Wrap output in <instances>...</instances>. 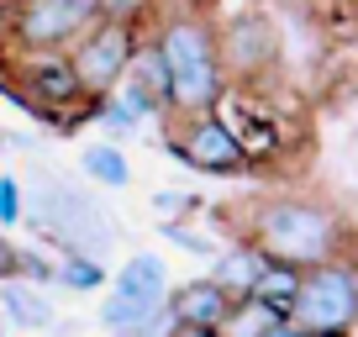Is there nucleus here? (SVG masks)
Wrapping results in <instances>:
<instances>
[{"mask_svg":"<svg viewBox=\"0 0 358 337\" xmlns=\"http://www.w3.org/2000/svg\"><path fill=\"white\" fill-rule=\"evenodd\" d=\"M0 311H6L11 327H22V332L53 327V301L43 295V285H27V280H0Z\"/></svg>","mask_w":358,"mask_h":337,"instance_id":"4468645a","label":"nucleus"},{"mask_svg":"<svg viewBox=\"0 0 358 337\" xmlns=\"http://www.w3.org/2000/svg\"><path fill=\"white\" fill-rule=\"evenodd\" d=\"M169 337H216L211 327H169Z\"/></svg>","mask_w":358,"mask_h":337,"instance_id":"393cba45","label":"nucleus"},{"mask_svg":"<svg viewBox=\"0 0 358 337\" xmlns=\"http://www.w3.org/2000/svg\"><path fill=\"white\" fill-rule=\"evenodd\" d=\"M148 43L158 48L169 74V122L174 116H201L222 101L227 74L222 53H216V16L201 0H174V6H153L143 22Z\"/></svg>","mask_w":358,"mask_h":337,"instance_id":"f257e3e1","label":"nucleus"},{"mask_svg":"<svg viewBox=\"0 0 358 337\" xmlns=\"http://www.w3.org/2000/svg\"><path fill=\"white\" fill-rule=\"evenodd\" d=\"M264 337H306V332L290 322V316H280V322H268V327H264Z\"/></svg>","mask_w":358,"mask_h":337,"instance_id":"b1692460","label":"nucleus"},{"mask_svg":"<svg viewBox=\"0 0 358 337\" xmlns=\"http://www.w3.org/2000/svg\"><path fill=\"white\" fill-rule=\"evenodd\" d=\"M295 290H301V269L295 264H280V259H268L264 264V274L253 280V301H264L274 316H290V301H295Z\"/></svg>","mask_w":358,"mask_h":337,"instance_id":"dca6fc26","label":"nucleus"},{"mask_svg":"<svg viewBox=\"0 0 358 337\" xmlns=\"http://www.w3.org/2000/svg\"><path fill=\"white\" fill-rule=\"evenodd\" d=\"M106 95H111L116 106H127V111H132L143 127H148V122H169V74H164L158 48L148 43V32H143V43L132 48L122 79H116Z\"/></svg>","mask_w":358,"mask_h":337,"instance_id":"9b49d317","label":"nucleus"},{"mask_svg":"<svg viewBox=\"0 0 358 337\" xmlns=\"http://www.w3.org/2000/svg\"><path fill=\"white\" fill-rule=\"evenodd\" d=\"M268 322H280V316L268 311L264 301H253V295H237V301L227 306V316L211 327V332H216V337H264Z\"/></svg>","mask_w":358,"mask_h":337,"instance_id":"f3484780","label":"nucleus"},{"mask_svg":"<svg viewBox=\"0 0 358 337\" xmlns=\"http://www.w3.org/2000/svg\"><path fill=\"white\" fill-rule=\"evenodd\" d=\"M290 322L301 327L306 337L353 332V322H358V269L348 264V253L301 269V290H295V301H290Z\"/></svg>","mask_w":358,"mask_h":337,"instance_id":"423d86ee","label":"nucleus"},{"mask_svg":"<svg viewBox=\"0 0 358 337\" xmlns=\"http://www.w3.org/2000/svg\"><path fill=\"white\" fill-rule=\"evenodd\" d=\"M216 53H222V74L237 90H264L274 69L285 64V32L268 11H237L232 22H216Z\"/></svg>","mask_w":358,"mask_h":337,"instance_id":"20e7f679","label":"nucleus"},{"mask_svg":"<svg viewBox=\"0 0 358 337\" xmlns=\"http://www.w3.org/2000/svg\"><path fill=\"white\" fill-rule=\"evenodd\" d=\"M164 295H169L164 259H158V253H132V259L116 269L111 290H106L101 327H106V332H127V327L148 322L153 311H164Z\"/></svg>","mask_w":358,"mask_h":337,"instance_id":"9d476101","label":"nucleus"},{"mask_svg":"<svg viewBox=\"0 0 358 337\" xmlns=\"http://www.w3.org/2000/svg\"><path fill=\"white\" fill-rule=\"evenodd\" d=\"M6 79L22 90L27 111H32L37 122L48 127V132H58V122L90 101V95L79 90L69 53H53V48H32V53H16V48H6Z\"/></svg>","mask_w":358,"mask_h":337,"instance_id":"39448f33","label":"nucleus"},{"mask_svg":"<svg viewBox=\"0 0 358 337\" xmlns=\"http://www.w3.org/2000/svg\"><path fill=\"white\" fill-rule=\"evenodd\" d=\"M143 43V22H122V16H95V22L85 27V32L74 37V43L64 48L69 64H74V79L79 90L95 101V95H106L122 79L127 58H132V48Z\"/></svg>","mask_w":358,"mask_h":337,"instance_id":"6e6552de","label":"nucleus"},{"mask_svg":"<svg viewBox=\"0 0 358 337\" xmlns=\"http://www.w3.org/2000/svg\"><path fill=\"white\" fill-rule=\"evenodd\" d=\"M0 280H16V243H11V232H0Z\"/></svg>","mask_w":358,"mask_h":337,"instance_id":"5701e85b","label":"nucleus"},{"mask_svg":"<svg viewBox=\"0 0 358 337\" xmlns=\"http://www.w3.org/2000/svg\"><path fill=\"white\" fill-rule=\"evenodd\" d=\"M164 127H169L164 148H169L185 168L206 174V180H243V174H253L248 153L237 148V137L222 127V116H216V111L174 116V122H164Z\"/></svg>","mask_w":358,"mask_h":337,"instance_id":"1a4fd4ad","label":"nucleus"},{"mask_svg":"<svg viewBox=\"0 0 358 337\" xmlns=\"http://www.w3.org/2000/svg\"><path fill=\"white\" fill-rule=\"evenodd\" d=\"M90 122H95V127L106 132L101 143H116V148H122V143H132V137L143 132V122H137V116L127 111V106H116L111 95H95V111H90Z\"/></svg>","mask_w":358,"mask_h":337,"instance_id":"6ab92c4d","label":"nucleus"},{"mask_svg":"<svg viewBox=\"0 0 358 337\" xmlns=\"http://www.w3.org/2000/svg\"><path fill=\"white\" fill-rule=\"evenodd\" d=\"M0 85H6V37H0Z\"/></svg>","mask_w":358,"mask_h":337,"instance_id":"a878e982","label":"nucleus"},{"mask_svg":"<svg viewBox=\"0 0 358 337\" xmlns=\"http://www.w3.org/2000/svg\"><path fill=\"white\" fill-rule=\"evenodd\" d=\"M158 0H101V16H122V22H148Z\"/></svg>","mask_w":358,"mask_h":337,"instance_id":"4be33fe9","label":"nucleus"},{"mask_svg":"<svg viewBox=\"0 0 358 337\" xmlns=\"http://www.w3.org/2000/svg\"><path fill=\"white\" fill-rule=\"evenodd\" d=\"M148 206H153L158 222H185V216L201 211V201H195L190 190H153V195H148Z\"/></svg>","mask_w":358,"mask_h":337,"instance_id":"aec40b11","label":"nucleus"},{"mask_svg":"<svg viewBox=\"0 0 358 337\" xmlns=\"http://www.w3.org/2000/svg\"><path fill=\"white\" fill-rule=\"evenodd\" d=\"M232 301H237V295H227L216 280H206V274H201V280L169 285L164 311H169V322H174V327H216Z\"/></svg>","mask_w":358,"mask_h":337,"instance_id":"f8f14e48","label":"nucleus"},{"mask_svg":"<svg viewBox=\"0 0 358 337\" xmlns=\"http://www.w3.org/2000/svg\"><path fill=\"white\" fill-rule=\"evenodd\" d=\"M22 222L48 243V253L69 248V253H85L95 264L116 253V227L95 201V185L64 180L53 168H37L22 185Z\"/></svg>","mask_w":358,"mask_h":337,"instance_id":"f03ea898","label":"nucleus"},{"mask_svg":"<svg viewBox=\"0 0 358 337\" xmlns=\"http://www.w3.org/2000/svg\"><path fill=\"white\" fill-rule=\"evenodd\" d=\"M53 285L90 295V290H101V285H106V264H95V259H85V253L58 248V253H53Z\"/></svg>","mask_w":358,"mask_h":337,"instance_id":"a211bd4d","label":"nucleus"},{"mask_svg":"<svg viewBox=\"0 0 358 337\" xmlns=\"http://www.w3.org/2000/svg\"><path fill=\"white\" fill-rule=\"evenodd\" d=\"M101 16V0H11L6 6V48L32 53V48H53L64 53L90 22Z\"/></svg>","mask_w":358,"mask_h":337,"instance_id":"0eeeda50","label":"nucleus"},{"mask_svg":"<svg viewBox=\"0 0 358 337\" xmlns=\"http://www.w3.org/2000/svg\"><path fill=\"white\" fill-rule=\"evenodd\" d=\"M79 168H85V185L95 190H127L132 185V164L116 143H90L79 148Z\"/></svg>","mask_w":358,"mask_h":337,"instance_id":"2eb2a0df","label":"nucleus"},{"mask_svg":"<svg viewBox=\"0 0 358 337\" xmlns=\"http://www.w3.org/2000/svg\"><path fill=\"white\" fill-rule=\"evenodd\" d=\"M237 237H253L268 259L311 269L348 253V222L316 195H264Z\"/></svg>","mask_w":358,"mask_h":337,"instance_id":"7ed1b4c3","label":"nucleus"},{"mask_svg":"<svg viewBox=\"0 0 358 337\" xmlns=\"http://www.w3.org/2000/svg\"><path fill=\"white\" fill-rule=\"evenodd\" d=\"M11 227H22V180L0 174V232H11Z\"/></svg>","mask_w":358,"mask_h":337,"instance_id":"412c9836","label":"nucleus"},{"mask_svg":"<svg viewBox=\"0 0 358 337\" xmlns=\"http://www.w3.org/2000/svg\"><path fill=\"white\" fill-rule=\"evenodd\" d=\"M264 264H268V253L253 243V237H232L227 248L211 253V274H206V280H216L227 295H248L253 280L264 274Z\"/></svg>","mask_w":358,"mask_h":337,"instance_id":"ddd939ff","label":"nucleus"}]
</instances>
